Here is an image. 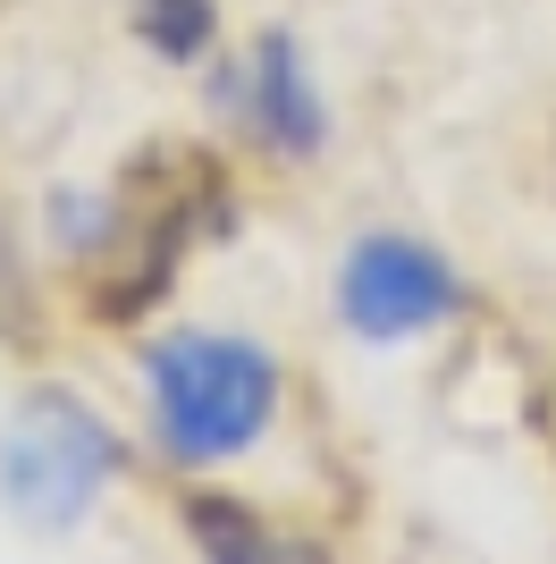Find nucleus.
I'll list each match as a JSON object with an SVG mask.
<instances>
[{"label":"nucleus","mask_w":556,"mask_h":564,"mask_svg":"<svg viewBox=\"0 0 556 564\" xmlns=\"http://www.w3.org/2000/svg\"><path fill=\"white\" fill-rule=\"evenodd\" d=\"M143 379V438L169 471L185 480H220L245 455H261L278 404H287V362L245 329H211L178 321L136 346Z\"/></svg>","instance_id":"obj_1"},{"label":"nucleus","mask_w":556,"mask_h":564,"mask_svg":"<svg viewBox=\"0 0 556 564\" xmlns=\"http://www.w3.org/2000/svg\"><path fill=\"white\" fill-rule=\"evenodd\" d=\"M127 471V438L110 430V413L60 379L25 388L0 422V497L9 514L34 531H76V522L118 489Z\"/></svg>","instance_id":"obj_2"},{"label":"nucleus","mask_w":556,"mask_h":564,"mask_svg":"<svg viewBox=\"0 0 556 564\" xmlns=\"http://www.w3.org/2000/svg\"><path fill=\"white\" fill-rule=\"evenodd\" d=\"M338 329H354L363 346H421V337L456 329L472 312V286L463 270L414 228H363L338 261Z\"/></svg>","instance_id":"obj_3"},{"label":"nucleus","mask_w":556,"mask_h":564,"mask_svg":"<svg viewBox=\"0 0 556 564\" xmlns=\"http://www.w3.org/2000/svg\"><path fill=\"white\" fill-rule=\"evenodd\" d=\"M220 110L270 161H321V143H329V101H321V85H312V68H303L287 25H261L245 43V59L220 68Z\"/></svg>","instance_id":"obj_4"},{"label":"nucleus","mask_w":556,"mask_h":564,"mask_svg":"<svg viewBox=\"0 0 556 564\" xmlns=\"http://www.w3.org/2000/svg\"><path fill=\"white\" fill-rule=\"evenodd\" d=\"M178 531L194 540V564H338L321 531H303L296 514H270L261 497H236L220 480L178 489Z\"/></svg>","instance_id":"obj_5"},{"label":"nucleus","mask_w":556,"mask_h":564,"mask_svg":"<svg viewBox=\"0 0 556 564\" xmlns=\"http://www.w3.org/2000/svg\"><path fill=\"white\" fill-rule=\"evenodd\" d=\"M127 25L169 68H203L220 51V0H127Z\"/></svg>","instance_id":"obj_6"}]
</instances>
